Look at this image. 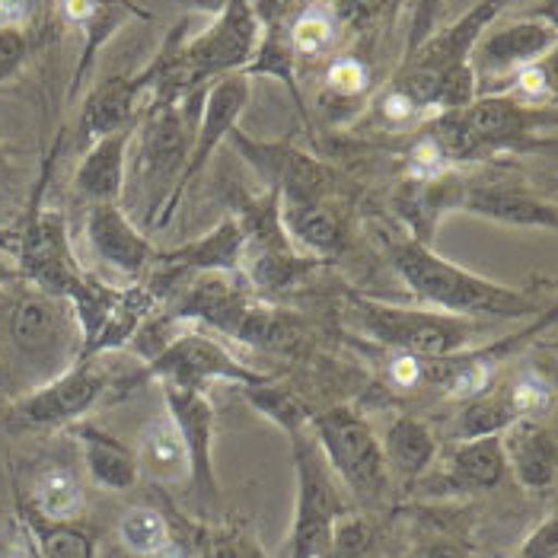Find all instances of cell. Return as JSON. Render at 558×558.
I'll use <instances>...</instances> for the list:
<instances>
[{
	"label": "cell",
	"instance_id": "6da1fadb",
	"mask_svg": "<svg viewBox=\"0 0 558 558\" xmlns=\"http://www.w3.org/2000/svg\"><path fill=\"white\" fill-rule=\"evenodd\" d=\"M389 262L396 275L428 303L430 310L453 316H495V319H520L539 313V303L523 288H508L488 281L470 268L437 256L428 243L405 236L389 243Z\"/></svg>",
	"mask_w": 558,
	"mask_h": 558
},
{
	"label": "cell",
	"instance_id": "7a4b0ae2",
	"mask_svg": "<svg viewBox=\"0 0 558 558\" xmlns=\"http://www.w3.org/2000/svg\"><path fill=\"white\" fill-rule=\"evenodd\" d=\"M543 129H556L553 106L543 109L508 93H485L457 112H440L425 131L440 144L450 163H466L498 150L539 147Z\"/></svg>",
	"mask_w": 558,
	"mask_h": 558
},
{
	"label": "cell",
	"instance_id": "3957f363",
	"mask_svg": "<svg viewBox=\"0 0 558 558\" xmlns=\"http://www.w3.org/2000/svg\"><path fill=\"white\" fill-rule=\"evenodd\" d=\"M313 440L326 460L332 475H339L344 488L361 501V505H377L384 501L389 488V470L380 434L371 428V422L348 409L332 405L326 412L310 415Z\"/></svg>",
	"mask_w": 558,
	"mask_h": 558
},
{
	"label": "cell",
	"instance_id": "277c9868",
	"mask_svg": "<svg viewBox=\"0 0 558 558\" xmlns=\"http://www.w3.org/2000/svg\"><path fill=\"white\" fill-rule=\"evenodd\" d=\"M351 316L374 342L387 344L396 354H412L422 361H437L466 351L475 336L473 319L440 313L430 306L412 310L371 298H351Z\"/></svg>",
	"mask_w": 558,
	"mask_h": 558
},
{
	"label": "cell",
	"instance_id": "5b68a950",
	"mask_svg": "<svg viewBox=\"0 0 558 558\" xmlns=\"http://www.w3.org/2000/svg\"><path fill=\"white\" fill-rule=\"evenodd\" d=\"M291 444H294L298 501H294L288 558H332V533L348 508L316 440L301 430L291 437Z\"/></svg>",
	"mask_w": 558,
	"mask_h": 558
},
{
	"label": "cell",
	"instance_id": "8992f818",
	"mask_svg": "<svg viewBox=\"0 0 558 558\" xmlns=\"http://www.w3.org/2000/svg\"><path fill=\"white\" fill-rule=\"evenodd\" d=\"M250 96H253V77H246L243 71L217 77V81H211V86L202 93V116H198V125H195V134H192L189 157H185L182 170H179L175 182H172L170 195H167L160 215L154 217L150 227L160 230V227H167L172 217H175L185 189L198 179V172L208 167L211 154L230 137V131L240 125V116L246 112Z\"/></svg>",
	"mask_w": 558,
	"mask_h": 558
},
{
	"label": "cell",
	"instance_id": "52a82bcc",
	"mask_svg": "<svg viewBox=\"0 0 558 558\" xmlns=\"http://www.w3.org/2000/svg\"><path fill=\"white\" fill-rule=\"evenodd\" d=\"M240 150V157L265 179L268 189L278 192L281 208H303V205H323L336 192L332 170L298 150L288 141H253L240 129L230 131V137Z\"/></svg>",
	"mask_w": 558,
	"mask_h": 558
},
{
	"label": "cell",
	"instance_id": "ba28073f",
	"mask_svg": "<svg viewBox=\"0 0 558 558\" xmlns=\"http://www.w3.org/2000/svg\"><path fill=\"white\" fill-rule=\"evenodd\" d=\"M144 374L157 377L160 384L189 389H205L217 380L230 387H258L271 380L205 332H175L167 348L147 361Z\"/></svg>",
	"mask_w": 558,
	"mask_h": 558
},
{
	"label": "cell",
	"instance_id": "9c48e42d",
	"mask_svg": "<svg viewBox=\"0 0 558 558\" xmlns=\"http://www.w3.org/2000/svg\"><path fill=\"white\" fill-rule=\"evenodd\" d=\"M182 99L185 96H157V102L141 119V125H134L137 129V150L131 154V175L150 195L160 185L172 189L175 175L189 157V147H192L195 129L189 125V112L182 109Z\"/></svg>",
	"mask_w": 558,
	"mask_h": 558
},
{
	"label": "cell",
	"instance_id": "30bf717a",
	"mask_svg": "<svg viewBox=\"0 0 558 558\" xmlns=\"http://www.w3.org/2000/svg\"><path fill=\"white\" fill-rule=\"evenodd\" d=\"M10 339L23 357L36 364L61 361L71 351V344L77 342L81 348V326L74 306L43 288L23 291L10 306Z\"/></svg>",
	"mask_w": 558,
	"mask_h": 558
},
{
	"label": "cell",
	"instance_id": "8fae6325",
	"mask_svg": "<svg viewBox=\"0 0 558 558\" xmlns=\"http://www.w3.org/2000/svg\"><path fill=\"white\" fill-rule=\"evenodd\" d=\"M106 371L96 357H77L68 371L54 374L45 387L29 392L16 405V422L23 428H64L81 422L106 392Z\"/></svg>",
	"mask_w": 558,
	"mask_h": 558
},
{
	"label": "cell",
	"instance_id": "7c38bea8",
	"mask_svg": "<svg viewBox=\"0 0 558 558\" xmlns=\"http://www.w3.org/2000/svg\"><path fill=\"white\" fill-rule=\"evenodd\" d=\"M16 258L23 275L33 281V288H43L48 294H58L71 301L86 284V275L74 262L64 217L51 211H33L23 223Z\"/></svg>",
	"mask_w": 558,
	"mask_h": 558
},
{
	"label": "cell",
	"instance_id": "4fadbf2b",
	"mask_svg": "<svg viewBox=\"0 0 558 558\" xmlns=\"http://www.w3.org/2000/svg\"><path fill=\"white\" fill-rule=\"evenodd\" d=\"M167 415L182 434V444L189 450V482L202 498H217L215 475V405L205 396V389L172 387L163 384Z\"/></svg>",
	"mask_w": 558,
	"mask_h": 558
},
{
	"label": "cell",
	"instance_id": "5bb4252c",
	"mask_svg": "<svg viewBox=\"0 0 558 558\" xmlns=\"http://www.w3.org/2000/svg\"><path fill=\"white\" fill-rule=\"evenodd\" d=\"M556 23L553 20H517L488 36H482L473 48L475 77H514L526 64H536L553 54L556 48Z\"/></svg>",
	"mask_w": 558,
	"mask_h": 558
},
{
	"label": "cell",
	"instance_id": "9a60e30c",
	"mask_svg": "<svg viewBox=\"0 0 558 558\" xmlns=\"http://www.w3.org/2000/svg\"><path fill=\"white\" fill-rule=\"evenodd\" d=\"M84 230L93 256L106 262L109 268H116L129 278H141L154 265L157 253H154L150 240L131 223L122 205H89Z\"/></svg>",
	"mask_w": 558,
	"mask_h": 558
},
{
	"label": "cell",
	"instance_id": "2e32d148",
	"mask_svg": "<svg viewBox=\"0 0 558 558\" xmlns=\"http://www.w3.org/2000/svg\"><path fill=\"white\" fill-rule=\"evenodd\" d=\"M457 211L492 220V223H505V227H526V230H556L558 211L553 202L505 185V182H463V195Z\"/></svg>",
	"mask_w": 558,
	"mask_h": 558
},
{
	"label": "cell",
	"instance_id": "e0dca14e",
	"mask_svg": "<svg viewBox=\"0 0 558 558\" xmlns=\"http://www.w3.org/2000/svg\"><path fill=\"white\" fill-rule=\"evenodd\" d=\"M150 89H154L150 64L137 74H116V77H106L102 84L93 86L84 99V109H81V137L86 147L106 134L134 129L137 106H141L144 93H150Z\"/></svg>",
	"mask_w": 558,
	"mask_h": 558
},
{
	"label": "cell",
	"instance_id": "ac0fdd59",
	"mask_svg": "<svg viewBox=\"0 0 558 558\" xmlns=\"http://www.w3.org/2000/svg\"><path fill=\"white\" fill-rule=\"evenodd\" d=\"M501 450L508 473L526 492H546L553 488L558 473V444L556 430L543 418H517L511 428L501 434Z\"/></svg>",
	"mask_w": 558,
	"mask_h": 558
},
{
	"label": "cell",
	"instance_id": "d6986e66",
	"mask_svg": "<svg viewBox=\"0 0 558 558\" xmlns=\"http://www.w3.org/2000/svg\"><path fill=\"white\" fill-rule=\"evenodd\" d=\"M134 129L106 134L86 147L74 172V192L89 205H119L129 182V147Z\"/></svg>",
	"mask_w": 558,
	"mask_h": 558
},
{
	"label": "cell",
	"instance_id": "ffe728a7",
	"mask_svg": "<svg viewBox=\"0 0 558 558\" xmlns=\"http://www.w3.org/2000/svg\"><path fill=\"white\" fill-rule=\"evenodd\" d=\"M508 475L501 434L495 437H473L457 440V447L447 453L444 478L453 492H492Z\"/></svg>",
	"mask_w": 558,
	"mask_h": 558
},
{
	"label": "cell",
	"instance_id": "44dd1931",
	"mask_svg": "<svg viewBox=\"0 0 558 558\" xmlns=\"http://www.w3.org/2000/svg\"><path fill=\"white\" fill-rule=\"evenodd\" d=\"M134 457H137V473L147 475L150 482H160V485L182 482V478H189V473H192L189 450L182 444V434H179L175 422H172L167 412L157 415V418H150L141 428Z\"/></svg>",
	"mask_w": 558,
	"mask_h": 558
},
{
	"label": "cell",
	"instance_id": "7402d4cb",
	"mask_svg": "<svg viewBox=\"0 0 558 558\" xmlns=\"http://www.w3.org/2000/svg\"><path fill=\"white\" fill-rule=\"evenodd\" d=\"M77 440L84 450V463L89 478L99 488L109 492H129L137 485V457L129 444H122L116 434L96 428V425H77Z\"/></svg>",
	"mask_w": 558,
	"mask_h": 558
},
{
	"label": "cell",
	"instance_id": "603a6c76",
	"mask_svg": "<svg viewBox=\"0 0 558 558\" xmlns=\"http://www.w3.org/2000/svg\"><path fill=\"white\" fill-rule=\"evenodd\" d=\"M380 447H384L389 473L402 475L405 482H412V478L428 473L434 457H437L434 434L415 415H396L389 422L387 434L380 437Z\"/></svg>",
	"mask_w": 558,
	"mask_h": 558
},
{
	"label": "cell",
	"instance_id": "cb8c5ba5",
	"mask_svg": "<svg viewBox=\"0 0 558 558\" xmlns=\"http://www.w3.org/2000/svg\"><path fill=\"white\" fill-rule=\"evenodd\" d=\"M20 523L33 543L36 558H96L93 533L74 520H45L29 505H23Z\"/></svg>",
	"mask_w": 558,
	"mask_h": 558
},
{
	"label": "cell",
	"instance_id": "d4e9b609",
	"mask_svg": "<svg viewBox=\"0 0 558 558\" xmlns=\"http://www.w3.org/2000/svg\"><path fill=\"white\" fill-rule=\"evenodd\" d=\"M284 233H291L316 256H339L344 246V223L339 211L323 205H303V208H281Z\"/></svg>",
	"mask_w": 558,
	"mask_h": 558
},
{
	"label": "cell",
	"instance_id": "484cf974",
	"mask_svg": "<svg viewBox=\"0 0 558 558\" xmlns=\"http://www.w3.org/2000/svg\"><path fill=\"white\" fill-rule=\"evenodd\" d=\"M262 20V16H258ZM294 48L288 43V26H284V20H278V16H268V20H262V36H258V48L256 54H253V61H250V68L243 71L246 77H275V81H281V84L291 89V96H294V102L303 109L301 102V89L294 84Z\"/></svg>",
	"mask_w": 558,
	"mask_h": 558
},
{
	"label": "cell",
	"instance_id": "4316f807",
	"mask_svg": "<svg viewBox=\"0 0 558 558\" xmlns=\"http://www.w3.org/2000/svg\"><path fill=\"white\" fill-rule=\"evenodd\" d=\"M84 505V485L68 466H48L39 473L29 498V508L45 520H77Z\"/></svg>",
	"mask_w": 558,
	"mask_h": 558
},
{
	"label": "cell",
	"instance_id": "83f0119b",
	"mask_svg": "<svg viewBox=\"0 0 558 558\" xmlns=\"http://www.w3.org/2000/svg\"><path fill=\"white\" fill-rule=\"evenodd\" d=\"M339 33V13L329 0L303 3L288 23V43L294 48V58H319L329 51Z\"/></svg>",
	"mask_w": 558,
	"mask_h": 558
},
{
	"label": "cell",
	"instance_id": "f1b7e54d",
	"mask_svg": "<svg viewBox=\"0 0 558 558\" xmlns=\"http://www.w3.org/2000/svg\"><path fill=\"white\" fill-rule=\"evenodd\" d=\"M134 16H144L131 0H102L99 7H96V13L86 20V26L81 29L84 33V51H81V61H77V68H74V81H71V96L77 93V86L84 84L86 74H89V68L96 64V54H99V48L109 43L129 20Z\"/></svg>",
	"mask_w": 558,
	"mask_h": 558
},
{
	"label": "cell",
	"instance_id": "f546056e",
	"mask_svg": "<svg viewBox=\"0 0 558 558\" xmlns=\"http://www.w3.org/2000/svg\"><path fill=\"white\" fill-rule=\"evenodd\" d=\"M517 422L514 405L508 399V392H478L473 399L463 402L460 412V440H473V437H495L505 434Z\"/></svg>",
	"mask_w": 558,
	"mask_h": 558
},
{
	"label": "cell",
	"instance_id": "4dcf8cb0",
	"mask_svg": "<svg viewBox=\"0 0 558 558\" xmlns=\"http://www.w3.org/2000/svg\"><path fill=\"white\" fill-rule=\"evenodd\" d=\"M246 402L256 409L258 415H265L271 425H278L281 430H288V437L301 434L310 425V412L301 399L284 387H275L271 380L268 384H258V387H240Z\"/></svg>",
	"mask_w": 558,
	"mask_h": 558
},
{
	"label": "cell",
	"instance_id": "1f68e13d",
	"mask_svg": "<svg viewBox=\"0 0 558 558\" xmlns=\"http://www.w3.org/2000/svg\"><path fill=\"white\" fill-rule=\"evenodd\" d=\"M119 539L131 556L150 558L172 539L170 520L157 508H129L119 520Z\"/></svg>",
	"mask_w": 558,
	"mask_h": 558
},
{
	"label": "cell",
	"instance_id": "d6a6232c",
	"mask_svg": "<svg viewBox=\"0 0 558 558\" xmlns=\"http://www.w3.org/2000/svg\"><path fill=\"white\" fill-rule=\"evenodd\" d=\"M377 556V536L364 517L344 511L332 533V558H374Z\"/></svg>",
	"mask_w": 558,
	"mask_h": 558
},
{
	"label": "cell",
	"instance_id": "836d02e7",
	"mask_svg": "<svg viewBox=\"0 0 558 558\" xmlns=\"http://www.w3.org/2000/svg\"><path fill=\"white\" fill-rule=\"evenodd\" d=\"M508 96H514L520 102H530V106H539L546 99H553L556 93V74H553V54L536 61V64H526L523 71H517L511 77L508 89H501Z\"/></svg>",
	"mask_w": 558,
	"mask_h": 558
},
{
	"label": "cell",
	"instance_id": "e575fe53",
	"mask_svg": "<svg viewBox=\"0 0 558 558\" xmlns=\"http://www.w3.org/2000/svg\"><path fill=\"white\" fill-rule=\"evenodd\" d=\"M367 86H371V68H367V61H361L354 54H342L326 68V89L342 99L364 96Z\"/></svg>",
	"mask_w": 558,
	"mask_h": 558
},
{
	"label": "cell",
	"instance_id": "d590c367",
	"mask_svg": "<svg viewBox=\"0 0 558 558\" xmlns=\"http://www.w3.org/2000/svg\"><path fill=\"white\" fill-rule=\"evenodd\" d=\"M505 392H508V399L514 405L517 418H539L543 412L553 409V387L543 377H536V374L517 377Z\"/></svg>",
	"mask_w": 558,
	"mask_h": 558
},
{
	"label": "cell",
	"instance_id": "8d00e7d4",
	"mask_svg": "<svg viewBox=\"0 0 558 558\" xmlns=\"http://www.w3.org/2000/svg\"><path fill=\"white\" fill-rule=\"evenodd\" d=\"M444 13V0H412V16H409V39H405V58H412L422 45L437 33ZM402 58V61H405Z\"/></svg>",
	"mask_w": 558,
	"mask_h": 558
},
{
	"label": "cell",
	"instance_id": "74e56055",
	"mask_svg": "<svg viewBox=\"0 0 558 558\" xmlns=\"http://www.w3.org/2000/svg\"><path fill=\"white\" fill-rule=\"evenodd\" d=\"M29 61V36L26 29H0V84L13 81Z\"/></svg>",
	"mask_w": 558,
	"mask_h": 558
},
{
	"label": "cell",
	"instance_id": "f35d334b",
	"mask_svg": "<svg viewBox=\"0 0 558 558\" xmlns=\"http://www.w3.org/2000/svg\"><path fill=\"white\" fill-rule=\"evenodd\" d=\"M377 116L392 129H405V125H415L425 112L415 106L412 96H405L399 86L389 84L387 93H380V99H377Z\"/></svg>",
	"mask_w": 558,
	"mask_h": 558
},
{
	"label": "cell",
	"instance_id": "ab89813d",
	"mask_svg": "<svg viewBox=\"0 0 558 558\" xmlns=\"http://www.w3.org/2000/svg\"><path fill=\"white\" fill-rule=\"evenodd\" d=\"M517 558H558V520L546 517L520 546Z\"/></svg>",
	"mask_w": 558,
	"mask_h": 558
},
{
	"label": "cell",
	"instance_id": "60d3db41",
	"mask_svg": "<svg viewBox=\"0 0 558 558\" xmlns=\"http://www.w3.org/2000/svg\"><path fill=\"white\" fill-rule=\"evenodd\" d=\"M409 558H473L470 546L453 539V536H430V539H422Z\"/></svg>",
	"mask_w": 558,
	"mask_h": 558
},
{
	"label": "cell",
	"instance_id": "b9f144b4",
	"mask_svg": "<svg viewBox=\"0 0 558 558\" xmlns=\"http://www.w3.org/2000/svg\"><path fill=\"white\" fill-rule=\"evenodd\" d=\"M389 380L402 389L418 387L425 380V361L412 357V354H396L392 364H389Z\"/></svg>",
	"mask_w": 558,
	"mask_h": 558
},
{
	"label": "cell",
	"instance_id": "7bdbcfd3",
	"mask_svg": "<svg viewBox=\"0 0 558 558\" xmlns=\"http://www.w3.org/2000/svg\"><path fill=\"white\" fill-rule=\"evenodd\" d=\"M99 3H102V0H58V13H61V20H64L68 26L84 29L86 20L96 13Z\"/></svg>",
	"mask_w": 558,
	"mask_h": 558
},
{
	"label": "cell",
	"instance_id": "ee69618b",
	"mask_svg": "<svg viewBox=\"0 0 558 558\" xmlns=\"http://www.w3.org/2000/svg\"><path fill=\"white\" fill-rule=\"evenodd\" d=\"M26 20H33L29 0H0V29H13V26L23 29Z\"/></svg>",
	"mask_w": 558,
	"mask_h": 558
},
{
	"label": "cell",
	"instance_id": "f6af8a7d",
	"mask_svg": "<svg viewBox=\"0 0 558 558\" xmlns=\"http://www.w3.org/2000/svg\"><path fill=\"white\" fill-rule=\"evenodd\" d=\"M150 558H192V553H189V546H185V543H179V539L172 536L170 543H167L160 553H154Z\"/></svg>",
	"mask_w": 558,
	"mask_h": 558
},
{
	"label": "cell",
	"instance_id": "bcb514c9",
	"mask_svg": "<svg viewBox=\"0 0 558 558\" xmlns=\"http://www.w3.org/2000/svg\"><path fill=\"white\" fill-rule=\"evenodd\" d=\"M227 3H230V0H189V7H192V10H198V13L211 16V20H215L217 13H220Z\"/></svg>",
	"mask_w": 558,
	"mask_h": 558
},
{
	"label": "cell",
	"instance_id": "7dc6e473",
	"mask_svg": "<svg viewBox=\"0 0 558 558\" xmlns=\"http://www.w3.org/2000/svg\"><path fill=\"white\" fill-rule=\"evenodd\" d=\"M7 175H10V160H7V150L0 147V182H3Z\"/></svg>",
	"mask_w": 558,
	"mask_h": 558
},
{
	"label": "cell",
	"instance_id": "c3c4849f",
	"mask_svg": "<svg viewBox=\"0 0 558 558\" xmlns=\"http://www.w3.org/2000/svg\"><path fill=\"white\" fill-rule=\"evenodd\" d=\"M43 10H45V0H29V13H33V20H36V16H43Z\"/></svg>",
	"mask_w": 558,
	"mask_h": 558
}]
</instances>
